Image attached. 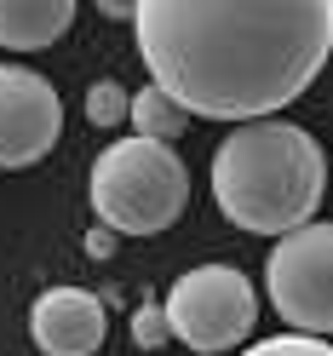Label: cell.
Segmentation results:
<instances>
[{
  "label": "cell",
  "instance_id": "obj_5",
  "mask_svg": "<svg viewBox=\"0 0 333 356\" xmlns=\"http://www.w3.org/2000/svg\"><path fill=\"white\" fill-rule=\"evenodd\" d=\"M264 293L287 333H310V339L333 333V225L310 218L304 230L282 236L264 264Z\"/></svg>",
  "mask_w": 333,
  "mask_h": 356
},
{
  "label": "cell",
  "instance_id": "obj_4",
  "mask_svg": "<svg viewBox=\"0 0 333 356\" xmlns=\"http://www.w3.org/2000/svg\"><path fill=\"white\" fill-rule=\"evenodd\" d=\"M167 333L195 356L236 350L259 322V293L236 264H195L167 287Z\"/></svg>",
  "mask_w": 333,
  "mask_h": 356
},
{
  "label": "cell",
  "instance_id": "obj_3",
  "mask_svg": "<svg viewBox=\"0 0 333 356\" xmlns=\"http://www.w3.org/2000/svg\"><path fill=\"white\" fill-rule=\"evenodd\" d=\"M86 202L109 236H161L184 218L190 172L172 155V144L115 138L86 178Z\"/></svg>",
  "mask_w": 333,
  "mask_h": 356
},
{
  "label": "cell",
  "instance_id": "obj_9",
  "mask_svg": "<svg viewBox=\"0 0 333 356\" xmlns=\"http://www.w3.org/2000/svg\"><path fill=\"white\" fill-rule=\"evenodd\" d=\"M127 121L138 127L132 138H149V144H179V138H184V127H190V115H184V109L172 104L167 92H155V86L132 92V109H127Z\"/></svg>",
  "mask_w": 333,
  "mask_h": 356
},
{
  "label": "cell",
  "instance_id": "obj_6",
  "mask_svg": "<svg viewBox=\"0 0 333 356\" xmlns=\"http://www.w3.org/2000/svg\"><path fill=\"white\" fill-rule=\"evenodd\" d=\"M58 132H63L58 86L40 70L0 63V172L47 161L52 144H58Z\"/></svg>",
  "mask_w": 333,
  "mask_h": 356
},
{
  "label": "cell",
  "instance_id": "obj_13",
  "mask_svg": "<svg viewBox=\"0 0 333 356\" xmlns=\"http://www.w3.org/2000/svg\"><path fill=\"white\" fill-rule=\"evenodd\" d=\"M86 253H92V259H109V253H115V236H109L104 225H98V230H86Z\"/></svg>",
  "mask_w": 333,
  "mask_h": 356
},
{
  "label": "cell",
  "instance_id": "obj_10",
  "mask_svg": "<svg viewBox=\"0 0 333 356\" xmlns=\"http://www.w3.org/2000/svg\"><path fill=\"white\" fill-rule=\"evenodd\" d=\"M127 109H132V92H127L115 75L86 86V121H92V127H121V121H127Z\"/></svg>",
  "mask_w": 333,
  "mask_h": 356
},
{
  "label": "cell",
  "instance_id": "obj_1",
  "mask_svg": "<svg viewBox=\"0 0 333 356\" xmlns=\"http://www.w3.org/2000/svg\"><path fill=\"white\" fill-rule=\"evenodd\" d=\"M149 86L202 121H276L333 52V0H144Z\"/></svg>",
  "mask_w": 333,
  "mask_h": 356
},
{
  "label": "cell",
  "instance_id": "obj_12",
  "mask_svg": "<svg viewBox=\"0 0 333 356\" xmlns=\"http://www.w3.org/2000/svg\"><path fill=\"white\" fill-rule=\"evenodd\" d=\"M172 333H167V310L161 305H138L132 310V345H144V350H155V345H167Z\"/></svg>",
  "mask_w": 333,
  "mask_h": 356
},
{
  "label": "cell",
  "instance_id": "obj_8",
  "mask_svg": "<svg viewBox=\"0 0 333 356\" xmlns=\"http://www.w3.org/2000/svg\"><path fill=\"white\" fill-rule=\"evenodd\" d=\"M75 24V0H0V47L6 52H40L63 40Z\"/></svg>",
  "mask_w": 333,
  "mask_h": 356
},
{
  "label": "cell",
  "instance_id": "obj_2",
  "mask_svg": "<svg viewBox=\"0 0 333 356\" xmlns=\"http://www.w3.org/2000/svg\"><path fill=\"white\" fill-rule=\"evenodd\" d=\"M327 155L293 121H247L213 149V202L247 236H293L322 207Z\"/></svg>",
  "mask_w": 333,
  "mask_h": 356
},
{
  "label": "cell",
  "instance_id": "obj_11",
  "mask_svg": "<svg viewBox=\"0 0 333 356\" xmlns=\"http://www.w3.org/2000/svg\"><path fill=\"white\" fill-rule=\"evenodd\" d=\"M241 356H333L327 339H310V333H276V339H259Z\"/></svg>",
  "mask_w": 333,
  "mask_h": 356
},
{
  "label": "cell",
  "instance_id": "obj_7",
  "mask_svg": "<svg viewBox=\"0 0 333 356\" xmlns=\"http://www.w3.org/2000/svg\"><path fill=\"white\" fill-rule=\"evenodd\" d=\"M109 310L92 287H47L29 310V333L40 356H92L104 345Z\"/></svg>",
  "mask_w": 333,
  "mask_h": 356
}]
</instances>
